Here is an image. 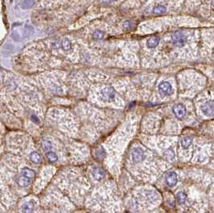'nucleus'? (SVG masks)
Segmentation results:
<instances>
[{"label":"nucleus","instance_id":"39448f33","mask_svg":"<svg viewBox=\"0 0 214 213\" xmlns=\"http://www.w3.org/2000/svg\"><path fill=\"white\" fill-rule=\"evenodd\" d=\"M172 111L175 117L179 119H182L183 117H185L186 113H187L185 106L182 104H177L174 105L172 108Z\"/></svg>","mask_w":214,"mask_h":213},{"label":"nucleus","instance_id":"9b49d317","mask_svg":"<svg viewBox=\"0 0 214 213\" xmlns=\"http://www.w3.org/2000/svg\"><path fill=\"white\" fill-rule=\"evenodd\" d=\"M17 183H18V184L22 187H28L30 183H31V180L29 178L26 176H23V177H20V178H19L18 180H17Z\"/></svg>","mask_w":214,"mask_h":213},{"label":"nucleus","instance_id":"1a4fd4ad","mask_svg":"<svg viewBox=\"0 0 214 213\" xmlns=\"http://www.w3.org/2000/svg\"><path fill=\"white\" fill-rule=\"evenodd\" d=\"M29 159H30V161L36 164L41 163L42 162L41 156H40V154H39V153H37L36 151H33V152H31V153L30 154Z\"/></svg>","mask_w":214,"mask_h":213},{"label":"nucleus","instance_id":"7ed1b4c3","mask_svg":"<svg viewBox=\"0 0 214 213\" xmlns=\"http://www.w3.org/2000/svg\"><path fill=\"white\" fill-rule=\"evenodd\" d=\"M101 96L106 102H111L115 97V92L111 87H106L101 91Z\"/></svg>","mask_w":214,"mask_h":213},{"label":"nucleus","instance_id":"a211bd4d","mask_svg":"<svg viewBox=\"0 0 214 213\" xmlns=\"http://www.w3.org/2000/svg\"><path fill=\"white\" fill-rule=\"evenodd\" d=\"M105 36V33L101 30H96L93 33V38L94 39H102Z\"/></svg>","mask_w":214,"mask_h":213},{"label":"nucleus","instance_id":"4be33fe9","mask_svg":"<svg viewBox=\"0 0 214 213\" xmlns=\"http://www.w3.org/2000/svg\"><path fill=\"white\" fill-rule=\"evenodd\" d=\"M164 154H165V156L167 157V159H170V160H172V159H174V157H175L174 152H173L172 150H171V149H168V150H167V151H165Z\"/></svg>","mask_w":214,"mask_h":213},{"label":"nucleus","instance_id":"b1692460","mask_svg":"<svg viewBox=\"0 0 214 213\" xmlns=\"http://www.w3.org/2000/svg\"><path fill=\"white\" fill-rule=\"evenodd\" d=\"M100 3H102V4H110V3H112L114 2H116L117 0H99Z\"/></svg>","mask_w":214,"mask_h":213},{"label":"nucleus","instance_id":"f3484780","mask_svg":"<svg viewBox=\"0 0 214 213\" xmlns=\"http://www.w3.org/2000/svg\"><path fill=\"white\" fill-rule=\"evenodd\" d=\"M34 204L31 202H27V203H24V205L22 207V211L24 212H31L33 211Z\"/></svg>","mask_w":214,"mask_h":213},{"label":"nucleus","instance_id":"20e7f679","mask_svg":"<svg viewBox=\"0 0 214 213\" xmlns=\"http://www.w3.org/2000/svg\"><path fill=\"white\" fill-rule=\"evenodd\" d=\"M131 158H132L134 163H141L142 161H143L144 158H145L144 151L139 147L134 148L131 152Z\"/></svg>","mask_w":214,"mask_h":213},{"label":"nucleus","instance_id":"dca6fc26","mask_svg":"<svg viewBox=\"0 0 214 213\" xmlns=\"http://www.w3.org/2000/svg\"><path fill=\"white\" fill-rule=\"evenodd\" d=\"M61 47H62L63 50L65 51H68V50L71 49L72 47V44H71V41L67 38H65L61 41Z\"/></svg>","mask_w":214,"mask_h":213},{"label":"nucleus","instance_id":"ddd939ff","mask_svg":"<svg viewBox=\"0 0 214 213\" xmlns=\"http://www.w3.org/2000/svg\"><path fill=\"white\" fill-rule=\"evenodd\" d=\"M21 173L22 174L24 175V176H26L29 179H32V178H34L35 175H36V173H35L34 171H32L31 169L30 168H27V167H24L22 169L21 171Z\"/></svg>","mask_w":214,"mask_h":213},{"label":"nucleus","instance_id":"f03ea898","mask_svg":"<svg viewBox=\"0 0 214 213\" xmlns=\"http://www.w3.org/2000/svg\"><path fill=\"white\" fill-rule=\"evenodd\" d=\"M201 112L206 117H214V103L213 102H206L201 105Z\"/></svg>","mask_w":214,"mask_h":213},{"label":"nucleus","instance_id":"412c9836","mask_svg":"<svg viewBox=\"0 0 214 213\" xmlns=\"http://www.w3.org/2000/svg\"><path fill=\"white\" fill-rule=\"evenodd\" d=\"M186 199H187V195L184 192L180 191L177 194V200L180 203H184L185 202Z\"/></svg>","mask_w":214,"mask_h":213},{"label":"nucleus","instance_id":"f257e3e1","mask_svg":"<svg viewBox=\"0 0 214 213\" xmlns=\"http://www.w3.org/2000/svg\"><path fill=\"white\" fill-rule=\"evenodd\" d=\"M172 41L173 45L177 47H182L186 43V36L180 31H175L172 35Z\"/></svg>","mask_w":214,"mask_h":213},{"label":"nucleus","instance_id":"2eb2a0df","mask_svg":"<svg viewBox=\"0 0 214 213\" xmlns=\"http://www.w3.org/2000/svg\"><path fill=\"white\" fill-rule=\"evenodd\" d=\"M36 3V0H24L21 4V7L24 9H29L32 7Z\"/></svg>","mask_w":214,"mask_h":213},{"label":"nucleus","instance_id":"393cba45","mask_svg":"<svg viewBox=\"0 0 214 213\" xmlns=\"http://www.w3.org/2000/svg\"><path fill=\"white\" fill-rule=\"evenodd\" d=\"M31 120H32L33 122H36V123H38V122H39V118H38V117H37L36 116H35V115H32V116H31Z\"/></svg>","mask_w":214,"mask_h":213},{"label":"nucleus","instance_id":"aec40b11","mask_svg":"<svg viewBox=\"0 0 214 213\" xmlns=\"http://www.w3.org/2000/svg\"><path fill=\"white\" fill-rule=\"evenodd\" d=\"M42 147H43V149H44L45 151H50V150L52 148V142H51L49 140H44L43 141V142H42Z\"/></svg>","mask_w":214,"mask_h":213},{"label":"nucleus","instance_id":"5701e85b","mask_svg":"<svg viewBox=\"0 0 214 213\" xmlns=\"http://www.w3.org/2000/svg\"><path fill=\"white\" fill-rule=\"evenodd\" d=\"M123 26L125 30H131L133 27V23L131 20H126L123 23Z\"/></svg>","mask_w":214,"mask_h":213},{"label":"nucleus","instance_id":"9d476101","mask_svg":"<svg viewBox=\"0 0 214 213\" xmlns=\"http://www.w3.org/2000/svg\"><path fill=\"white\" fill-rule=\"evenodd\" d=\"M159 44V38L157 36H153L147 40L146 42V45L149 48H154L157 47L158 44Z\"/></svg>","mask_w":214,"mask_h":213},{"label":"nucleus","instance_id":"6ab92c4d","mask_svg":"<svg viewBox=\"0 0 214 213\" xmlns=\"http://www.w3.org/2000/svg\"><path fill=\"white\" fill-rule=\"evenodd\" d=\"M46 157H47V159H48V161L49 162H56L57 160V155L56 154V153L54 152H52V151H49V152H48L46 154Z\"/></svg>","mask_w":214,"mask_h":213},{"label":"nucleus","instance_id":"f8f14e48","mask_svg":"<svg viewBox=\"0 0 214 213\" xmlns=\"http://www.w3.org/2000/svg\"><path fill=\"white\" fill-rule=\"evenodd\" d=\"M166 7H165L163 5H158L156 7H155L153 8V10H152V13L155 15V16H160V15H163V14H164L166 12Z\"/></svg>","mask_w":214,"mask_h":213},{"label":"nucleus","instance_id":"4468645a","mask_svg":"<svg viewBox=\"0 0 214 213\" xmlns=\"http://www.w3.org/2000/svg\"><path fill=\"white\" fill-rule=\"evenodd\" d=\"M192 142V139L191 138H188V137H186V138H184L181 139V141H180V145H181V146H182L183 148L187 149L190 146Z\"/></svg>","mask_w":214,"mask_h":213},{"label":"nucleus","instance_id":"0eeeda50","mask_svg":"<svg viewBox=\"0 0 214 213\" xmlns=\"http://www.w3.org/2000/svg\"><path fill=\"white\" fill-rule=\"evenodd\" d=\"M172 90V86L169 82L163 81L162 83L159 84V91L163 95H168V94H171Z\"/></svg>","mask_w":214,"mask_h":213},{"label":"nucleus","instance_id":"423d86ee","mask_svg":"<svg viewBox=\"0 0 214 213\" xmlns=\"http://www.w3.org/2000/svg\"><path fill=\"white\" fill-rule=\"evenodd\" d=\"M165 182L170 187H175L178 182V177L175 172H169L165 177Z\"/></svg>","mask_w":214,"mask_h":213},{"label":"nucleus","instance_id":"6e6552de","mask_svg":"<svg viewBox=\"0 0 214 213\" xmlns=\"http://www.w3.org/2000/svg\"><path fill=\"white\" fill-rule=\"evenodd\" d=\"M93 176L94 177V179L97 180V181H101L102 179H104L106 176V172L102 168H96L93 171Z\"/></svg>","mask_w":214,"mask_h":213}]
</instances>
